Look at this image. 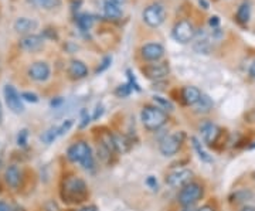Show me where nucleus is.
Returning <instances> with one entry per match:
<instances>
[{
  "instance_id": "obj_41",
  "label": "nucleus",
  "mask_w": 255,
  "mask_h": 211,
  "mask_svg": "<svg viewBox=\"0 0 255 211\" xmlns=\"http://www.w3.org/2000/svg\"><path fill=\"white\" fill-rule=\"evenodd\" d=\"M111 1H114V3H117V4H123V3H126V0H111Z\"/></svg>"
},
{
  "instance_id": "obj_40",
  "label": "nucleus",
  "mask_w": 255,
  "mask_h": 211,
  "mask_svg": "<svg viewBox=\"0 0 255 211\" xmlns=\"http://www.w3.org/2000/svg\"><path fill=\"white\" fill-rule=\"evenodd\" d=\"M79 211H97L95 207H84V209H81Z\"/></svg>"
},
{
  "instance_id": "obj_25",
  "label": "nucleus",
  "mask_w": 255,
  "mask_h": 211,
  "mask_svg": "<svg viewBox=\"0 0 255 211\" xmlns=\"http://www.w3.org/2000/svg\"><path fill=\"white\" fill-rule=\"evenodd\" d=\"M59 126H54V128H50L47 132H44V135L41 136V140L45 143H51L56 137H59Z\"/></svg>"
},
{
  "instance_id": "obj_14",
  "label": "nucleus",
  "mask_w": 255,
  "mask_h": 211,
  "mask_svg": "<svg viewBox=\"0 0 255 211\" xmlns=\"http://www.w3.org/2000/svg\"><path fill=\"white\" fill-rule=\"evenodd\" d=\"M16 33L27 36V34H33V31L37 30L39 27V21L34 19H29V17H19L13 24Z\"/></svg>"
},
{
  "instance_id": "obj_24",
  "label": "nucleus",
  "mask_w": 255,
  "mask_h": 211,
  "mask_svg": "<svg viewBox=\"0 0 255 211\" xmlns=\"http://www.w3.org/2000/svg\"><path fill=\"white\" fill-rule=\"evenodd\" d=\"M92 23H94V19L90 15H81L78 16V19H77V24L82 31L90 30Z\"/></svg>"
},
{
  "instance_id": "obj_29",
  "label": "nucleus",
  "mask_w": 255,
  "mask_h": 211,
  "mask_svg": "<svg viewBox=\"0 0 255 211\" xmlns=\"http://www.w3.org/2000/svg\"><path fill=\"white\" fill-rule=\"evenodd\" d=\"M73 126V121L71 119H67L65 122H62L60 126H59V135H64L70 131V128Z\"/></svg>"
},
{
  "instance_id": "obj_28",
  "label": "nucleus",
  "mask_w": 255,
  "mask_h": 211,
  "mask_svg": "<svg viewBox=\"0 0 255 211\" xmlns=\"http://www.w3.org/2000/svg\"><path fill=\"white\" fill-rule=\"evenodd\" d=\"M21 99H24V101H27V102H31V104L39 102V96H37L36 94H33V92H23V94H21Z\"/></svg>"
},
{
  "instance_id": "obj_36",
  "label": "nucleus",
  "mask_w": 255,
  "mask_h": 211,
  "mask_svg": "<svg viewBox=\"0 0 255 211\" xmlns=\"http://www.w3.org/2000/svg\"><path fill=\"white\" fill-rule=\"evenodd\" d=\"M148 183H149L152 187H157V181H155V179H153L152 176L148 179Z\"/></svg>"
},
{
  "instance_id": "obj_19",
  "label": "nucleus",
  "mask_w": 255,
  "mask_h": 211,
  "mask_svg": "<svg viewBox=\"0 0 255 211\" xmlns=\"http://www.w3.org/2000/svg\"><path fill=\"white\" fill-rule=\"evenodd\" d=\"M27 3L37 7V9H44V10H54L61 7V0H27Z\"/></svg>"
},
{
  "instance_id": "obj_17",
  "label": "nucleus",
  "mask_w": 255,
  "mask_h": 211,
  "mask_svg": "<svg viewBox=\"0 0 255 211\" xmlns=\"http://www.w3.org/2000/svg\"><path fill=\"white\" fill-rule=\"evenodd\" d=\"M68 74L74 79H81L88 76V68L82 61L73 60L68 65Z\"/></svg>"
},
{
  "instance_id": "obj_37",
  "label": "nucleus",
  "mask_w": 255,
  "mask_h": 211,
  "mask_svg": "<svg viewBox=\"0 0 255 211\" xmlns=\"http://www.w3.org/2000/svg\"><path fill=\"white\" fill-rule=\"evenodd\" d=\"M250 76L255 78V61L253 62V65H251V68H250Z\"/></svg>"
},
{
  "instance_id": "obj_18",
  "label": "nucleus",
  "mask_w": 255,
  "mask_h": 211,
  "mask_svg": "<svg viewBox=\"0 0 255 211\" xmlns=\"http://www.w3.org/2000/svg\"><path fill=\"white\" fill-rule=\"evenodd\" d=\"M201 92L198 88L196 87H184L181 91V96H183V101L184 104L187 105H196L198 102V99L201 98Z\"/></svg>"
},
{
  "instance_id": "obj_30",
  "label": "nucleus",
  "mask_w": 255,
  "mask_h": 211,
  "mask_svg": "<svg viewBox=\"0 0 255 211\" xmlns=\"http://www.w3.org/2000/svg\"><path fill=\"white\" fill-rule=\"evenodd\" d=\"M129 92H131L129 85H120L119 88L117 90V95H119V96H128Z\"/></svg>"
},
{
  "instance_id": "obj_10",
  "label": "nucleus",
  "mask_w": 255,
  "mask_h": 211,
  "mask_svg": "<svg viewBox=\"0 0 255 211\" xmlns=\"http://www.w3.org/2000/svg\"><path fill=\"white\" fill-rule=\"evenodd\" d=\"M181 140L179 135H166L159 145V149L165 156H173L180 149Z\"/></svg>"
},
{
  "instance_id": "obj_8",
  "label": "nucleus",
  "mask_w": 255,
  "mask_h": 211,
  "mask_svg": "<svg viewBox=\"0 0 255 211\" xmlns=\"http://www.w3.org/2000/svg\"><path fill=\"white\" fill-rule=\"evenodd\" d=\"M193 177V173L187 169H180V170H176V172H172L167 177H166V183L170 186V187H175V189H181L184 187L186 184H189L190 180Z\"/></svg>"
},
{
  "instance_id": "obj_12",
  "label": "nucleus",
  "mask_w": 255,
  "mask_h": 211,
  "mask_svg": "<svg viewBox=\"0 0 255 211\" xmlns=\"http://www.w3.org/2000/svg\"><path fill=\"white\" fill-rule=\"evenodd\" d=\"M140 53H142V57L146 61H155L156 62L165 56V48L159 43H148V44L142 47Z\"/></svg>"
},
{
  "instance_id": "obj_21",
  "label": "nucleus",
  "mask_w": 255,
  "mask_h": 211,
  "mask_svg": "<svg viewBox=\"0 0 255 211\" xmlns=\"http://www.w3.org/2000/svg\"><path fill=\"white\" fill-rule=\"evenodd\" d=\"M196 112H198V114H207V112H210L211 108H213V101H211V98L209 95H201V98L198 99V102L196 104Z\"/></svg>"
},
{
  "instance_id": "obj_22",
  "label": "nucleus",
  "mask_w": 255,
  "mask_h": 211,
  "mask_svg": "<svg viewBox=\"0 0 255 211\" xmlns=\"http://www.w3.org/2000/svg\"><path fill=\"white\" fill-rule=\"evenodd\" d=\"M250 16H251V7H250V4L248 3H242L240 7H238V10H237V20L240 21L241 24H245V23H248Z\"/></svg>"
},
{
  "instance_id": "obj_39",
  "label": "nucleus",
  "mask_w": 255,
  "mask_h": 211,
  "mask_svg": "<svg viewBox=\"0 0 255 211\" xmlns=\"http://www.w3.org/2000/svg\"><path fill=\"white\" fill-rule=\"evenodd\" d=\"M241 211H255V207H253V206H245Z\"/></svg>"
},
{
  "instance_id": "obj_9",
  "label": "nucleus",
  "mask_w": 255,
  "mask_h": 211,
  "mask_svg": "<svg viewBox=\"0 0 255 211\" xmlns=\"http://www.w3.org/2000/svg\"><path fill=\"white\" fill-rule=\"evenodd\" d=\"M27 74L30 77L33 81H37V82H44L48 79V77L51 74V70H50V65L44 62V61H37L34 64H31L29 67V71Z\"/></svg>"
},
{
  "instance_id": "obj_5",
  "label": "nucleus",
  "mask_w": 255,
  "mask_h": 211,
  "mask_svg": "<svg viewBox=\"0 0 255 211\" xmlns=\"http://www.w3.org/2000/svg\"><path fill=\"white\" fill-rule=\"evenodd\" d=\"M142 17H143V21L149 26V27H159L163 24L166 19V10L165 7L162 4H149L143 13H142Z\"/></svg>"
},
{
  "instance_id": "obj_35",
  "label": "nucleus",
  "mask_w": 255,
  "mask_h": 211,
  "mask_svg": "<svg viewBox=\"0 0 255 211\" xmlns=\"http://www.w3.org/2000/svg\"><path fill=\"white\" fill-rule=\"evenodd\" d=\"M197 211H216L214 207H211V206H203L201 209H198Z\"/></svg>"
},
{
  "instance_id": "obj_13",
  "label": "nucleus",
  "mask_w": 255,
  "mask_h": 211,
  "mask_svg": "<svg viewBox=\"0 0 255 211\" xmlns=\"http://www.w3.org/2000/svg\"><path fill=\"white\" fill-rule=\"evenodd\" d=\"M20 47L26 51H39L44 45V37L39 34H27L20 38Z\"/></svg>"
},
{
  "instance_id": "obj_42",
  "label": "nucleus",
  "mask_w": 255,
  "mask_h": 211,
  "mask_svg": "<svg viewBox=\"0 0 255 211\" xmlns=\"http://www.w3.org/2000/svg\"><path fill=\"white\" fill-rule=\"evenodd\" d=\"M3 122V109H1V104H0V125Z\"/></svg>"
},
{
  "instance_id": "obj_3",
  "label": "nucleus",
  "mask_w": 255,
  "mask_h": 211,
  "mask_svg": "<svg viewBox=\"0 0 255 211\" xmlns=\"http://www.w3.org/2000/svg\"><path fill=\"white\" fill-rule=\"evenodd\" d=\"M140 119L146 129L157 131L167 122V114L159 106H145L140 112Z\"/></svg>"
},
{
  "instance_id": "obj_20",
  "label": "nucleus",
  "mask_w": 255,
  "mask_h": 211,
  "mask_svg": "<svg viewBox=\"0 0 255 211\" xmlns=\"http://www.w3.org/2000/svg\"><path fill=\"white\" fill-rule=\"evenodd\" d=\"M104 13L108 19H119L122 16V9L119 4H117L111 0H106L104 3Z\"/></svg>"
},
{
  "instance_id": "obj_2",
  "label": "nucleus",
  "mask_w": 255,
  "mask_h": 211,
  "mask_svg": "<svg viewBox=\"0 0 255 211\" xmlns=\"http://www.w3.org/2000/svg\"><path fill=\"white\" fill-rule=\"evenodd\" d=\"M67 157L73 163H81L84 169H87V170L94 167V157L91 153V148L85 142L73 143L67 151Z\"/></svg>"
},
{
  "instance_id": "obj_7",
  "label": "nucleus",
  "mask_w": 255,
  "mask_h": 211,
  "mask_svg": "<svg viewBox=\"0 0 255 211\" xmlns=\"http://www.w3.org/2000/svg\"><path fill=\"white\" fill-rule=\"evenodd\" d=\"M4 99H6V105L9 106V109L12 112H15V114H23L24 112L21 95L16 91L15 87H12V85L4 87Z\"/></svg>"
},
{
  "instance_id": "obj_4",
  "label": "nucleus",
  "mask_w": 255,
  "mask_h": 211,
  "mask_svg": "<svg viewBox=\"0 0 255 211\" xmlns=\"http://www.w3.org/2000/svg\"><path fill=\"white\" fill-rule=\"evenodd\" d=\"M203 193H204L203 186H200L198 183L190 181L189 184L181 187L180 193H179V203L183 207H190L203 197Z\"/></svg>"
},
{
  "instance_id": "obj_11",
  "label": "nucleus",
  "mask_w": 255,
  "mask_h": 211,
  "mask_svg": "<svg viewBox=\"0 0 255 211\" xmlns=\"http://www.w3.org/2000/svg\"><path fill=\"white\" fill-rule=\"evenodd\" d=\"M169 65L167 62H156V64H150L148 67L143 68V73L145 76L148 77L149 79L153 81H160L166 77L169 76Z\"/></svg>"
},
{
  "instance_id": "obj_33",
  "label": "nucleus",
  "mask_w": 255,
  "mask_h": 211,
  "mask_svg": "<svg viewBox=\"0 0 255 211\" xmlns=\"http://www.w3.org/2000/svg\"><path fill=\"white\" fill-rule=\"evenodd\" d=\"M104 114V108L101 105L97 106V111H95V115H94V119H98V116H101Z\"/></svg>"
},
{
  "instance_id": "obj_1",
  "label": "nucleus",
  "mask_w": 255,
  "mask_h": 211,
  "mask_svg": "<svg viewBox=\"0 0 255 211\" xmlns=\"http://www.w3.org/2000/svg\"><path fill=\"white\" fill-rule=\"evenodd\" d=\"M88 194V189L85 181L79 177H68L67 180L64 181L62 186V197L65 201L68 203H79L82 201Z\"/></svg>"
},
{
  "instance_id": "obj_31",
  "label": "nucleus",
  "mask_w": 255,
  "mask_h": 211,
  "mask_svg": "<svg viewBox=\"0 0 255 211\" xmlns=\"http://www.w3.org/2000/svg\"><path fill=\"white\" fill-rule=\"evenodd\" d=\"M111 61H112V58H111V57H105V58H104V61H102V65H101V67H99V68L97 70V74H99V73H102L104 70H106V68H108V67L111 65Z\"/></svg>"
},
{
  "instance_id": "obj_44",
  "label": "nucleus",
  "mask_w": 255,
  "mask_h": 211,
  "mask_svg": "<svg viewBox=\"0 0 255 211\" xmlns=\"http://www.w3.org/2000/svg\"><path fill=\"white\" fill-rule=\"evenodd\" d=\"M255 148V142H254V145H253V146H251V149H254Z\"/></svg>"
},
{
  "instance_id": "obj_32",
  "label": "nucleus",
  "mask_w": 255,
  "mask_h": 211,
  "mask_svg": "<svg viewBox=\"0 0 255 211\" xmlns=\"http://www.w3.org/2000/svg\"><path fill=\"white\" fill-rule=\"evenodd\" d=\"M209 24H210L213 29H217L220 26V19L218 16H211L210 20H209Z\"/></svg>"
},
{
  "instance_id": "obj_27",
  "label": "nucleus",
  "mask_w": 255,
  "mask_h": 211,
  "mask_svg": "<svg viewBox=\"0 0 255 211\" xmlns=\"http://www.w3.org/2000/svg\"><path fill=\"white\" fill-rule=\"evenodd\" d=\"M27 137H29V132L26 129L20 131V134L17 135V143H19V146H26L27 145Z\"/></svg>"
},
{
  "instance_id": "obj_16",
  "label": "nucleus",
  "mask_w": 255,
  "mask_h": 211,
  "mask_svg": "<svg viewBox=\"0 0 255 211\" xmlns=\"http://www.w3.org/2000/svg\"><path fill=\"white\" fill-rule=\"evenodd\" d=\"M4 180L6 183L12 187V189H17L21 183V172L20 169L15 165L9 166L4 172Z\"/></svg>"
},
{
  "instance_id": "obj_23",
  "label": "nucleus",
  "mask_w": 255,
  "mask_h": 211,
  "mask_svg": "<svg viewBox=\"0 0 255 211\" xmlns=\"http://www.w3.org/2000/svg\"><path fill=\"white\" fill-rule=\"evenodd\" d=\"M192 142H193V146H195V149H196V152H197V154H198V157H200L203 162H206V163H210V162H213V159H211L210 154L204 151L203 148H201V143L198 142V139L192 137Z\"/></svg>"
},
{
  "instance_id": "obj_15",
  "label": "nucleus",
  "mask_w": 255,
  "mask_h": 211,
  "mask_svg": "<svg viewBox=\"0 0 255 211\" xmlns=\"http://www.w3.org/2000/svg\"><path fill=\"white\" fill-rule=\"evenodd\" d=\"M200 134H201V139H203L204 143L213 145L218 139V136H220V129L213 122H204L200 126Z\"/></svg>"
},
{
  "instance_id": "obj_26",
  "label": "nucleus",
  "mask_w": 255,
  "mask_h": 211,
  "mask_svg": "<svg viewBox=\"0 0 255 211\" xmlns=\"http://www.w3.org/2000/svg\"><path fill=\"white\" fill-rule=\"evenodd\" d=\"M153 101H155V104L159 106L160 109H167V111H173V104L169 101V99H166L163 96H153Z\"/></svg>"
},
{
  "instance_id": "obj_34",
  "label": "nucleus",
  "mask_w": 255,
  "mask_h": 211,
  "mask_svg": "<svg viewBox=\"0 0 255 211\" xmlns=\"http://www.w3.org/2000/svg\"><path fill=\"white\" fill-rule=\"evenodd\" d=\"M0 211H10V209H9V206L6 203L0 201Z\"/></svg>"
},
{
  "instance_id": "obj_43",
  "label": "nucleus",
  "mask_w": 255,
  "mask_h": 211,
  "mask_svg": "<svg viewBox=\"0 0 255 211\" xmlns=\"http://www.w3.org/2000/svg\"><path fill=\"white\" fill-rule=\"evenodd\" d=\"M181 211H196V210L193 209V206H190V207H184Z\"/></svg>"
},
{
  "instance_id": "obj_38",
  "label": "nucleus",
  "mask_w": 255,
  "mask_h": 211,
  "mask_svg": "<svg viewBox=\"0 0 255 211\" xmlns=\"http://www.w3.org/2000/svg\"><path fill=\"white\" fill-rule=\"evenodd\" d=\"M200 6H203V9H209V3L206 0H198Z\"/></svg>"
},
{
  "instance_id": "obj_6",
  "label": "nucleus",
  "mask_w": 255,
  "mask_h": 211,
  "mask_svg": "<svg viewBox=\"0 0 255 211\" xmlns=\"http://www.w3.org/2000/svg\"><path fill=\"white\" fill-rule=\"evenodd\" d=\"M172 36L177 43H181V44L190 43L196 36L195 26L189 20H180L175 24Z\"/></svg>"
}]
</instances>
